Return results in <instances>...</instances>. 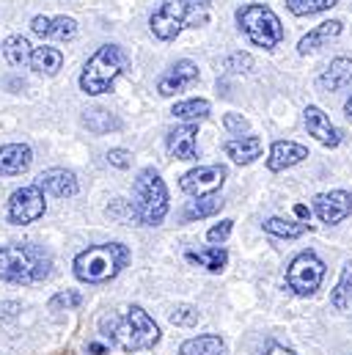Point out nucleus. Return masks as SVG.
<instances>
[{
    "mask_svg": "<svg viewBox=\"0 0 352 355\" xmlns=\"http://www.w3.org/2000/svg\"><path fill=\"white\" fill-rule=\"evenodd\" d=\"M36 184L42 190H47L50 196H55V198H72L78 193V179L67 168H50L44 174H39Z\"/></svg>",
    "mask_w": 352,
    "mask_h": 355,
    "instance_id": "obj_17",
    "label": "nucleus"
},
{
    "mask_svg": "<svg viewBox=\"0 0 352 355\" xmlns=\"http://www.w3.org/2000/svg\"><path fill=\"white\" fill-rule=\"evenodd\" d=\"M107 163L116 166V168H130L132 157H130L127 149H110V152H107Z\"/></svg>",
    "mask_w": 352,
    "mask_h": 355,
    "instance_id": "obj_37",
    "label": "nucleus"
},
{
    "mask_svg": "<svg viewBox=\"0 0 352 355\" xmlns=\"http://www.w3.org/2000/svg\"><path fill=\"white\" fill-rule=\"evenodd\" d=\"M187 262H193V265L198 267H206L209 272H220L226 262H229V254H226V248H201V251H187Z\"/></svg>",
    "mask_w": 352,
    "mask_h": 355,
    "instance_id": "obj_25",
    "label": "nucleus"
},
{
    "mask_svg": "<svg viewBox=\"0 0 352 355\" xmlns=\"http://www.w3.org/2000/svg\"><path fill=\"white\" fill-rule=\"evenodd\" d=\"M28 67L39 75H58V69L64 67V53L55 50V47H36L30 53Z\"/></svg>",
    "mask_w": 352,
    "mask_h": 355,
    "instance_id": "obj_22",
    "label": "nucleus"
},
{
    "mask_svg": "<svg viewBox=\"0 0 352 355\" xmlns=\"http://www.w3.org/2000/svg\"><path fill=\"white\" fill-rule=\"evenodd\" d=\"M306 130H308V135H314L322 146H339L342 144V130L317 107V105H308L306 107Z\"/></svg>",
    "mask_w": 352,
    "mask_h": 355,
    "instance_id": "obj_13",
    "label": "nucleus"
},
{
    "mask_svg": "<svg viewBox=\"0 0 352 355\" xmlns=\"http://www.w3.org/2000/svg\"><path fill=\"white\" fill-rule=\"evenodd\" d=\"M130 262V248L121 243H105L91 245L75 257V275L83 284H105L121 272V267Z\"/></svg>",
    "mask_w": 352,
    "mask_h": 355,
    "instance_id": "obj_4",
    "label": "nucleus"
},
{
    "mask_svg": "<svg viewBox=\"0 0 352 355\" xmlns=\"http://www.w3.org/2000/svg\"><path fill=\"white\" fill-rule=\"evenodd\" d=\"M195 80H198V67L193 61L182 58V61H176L168 72H163V78L157 80V91L163 96H174L179 91L190 89Z\"/></svg>",
    "mask_w": 352,
    "mask_h": 355,
    "instance_id": "obj_12",
    "label": "nucleus"
},
{
    "mask_svg": "<svg viewBox=\"0 0 352 355\" xmlns=\"http://www.w3.org/2000/svg\"><path fill=\"white\" fill-rule=\"evenodd\" d=\"M314 212L328 226H336V223L347 220L352 212V193H347V190H331V193L314 196Z\"/></svg>",
    "mask_w": 352,
    "mask_h": 355,
    "instance_id": "obj_11",
    "label": "nucleus"
},
{
    "mask_svg": "<svg viewBox=\"0 0 352 355\" xmlns=\"http://www.w3.org/2000/svg\"><path fill=\"white\" fill-rule=\"evenodd\" d=\"M30 53H33L30 50V42L25 36H8L3 42V55H6V61L11 67H25L30 61Z\"/></svg>",
    "mask_w": 352,
    "mask_h": 355,
    "instance_id": "obj_26",
    "label": "nucleus"
},
{
    "mask_svg": "<svg viewBox=\"0 0 352 355\" xmlns=\"http://www.w3.org/2000/svg\"><path fill=\"white\" fill-rule=\"evenodd\" d=\"M209 19V0H163L149 25L160 42H174L184 28H198Z\"/></svg>",
    "mask_w": 352,
    "mask_h": 355,
    "instance_id": "obj_2",
    "label": "nucleus"
},
{
    "mask_svg": "<svg viewBox=\"0 0 352 355\" xmlns=\"http://www.w3.org/2000/svg\"><path fill=\"white\" fill-rule=\"evenodd\" d=\"M308 229H311L308 223H292V220H283V218H270V220H264V232H267V234L286 237V240H297V237H303Z\"/></svg>",
    "mask_w": 352,
    "mask_h": 355,
    "instance_id": "obj_28",
    "label": "nucleus"
},
{
    "mask_svg": "<svg viewBox=\"0 0 352 355\" xmlns=\"http://www.w3.org/2000/svg\"><path fill=\"white\" fill-rule=\"evenodd\" d=\"M339 33H342V19H328V22L317 25L314 31H308V33L300 39L297 53H300V55H308V53H314V50L325 47L328 42H333Z\"/></svg>",
    "mask_w": 352,
    "mask_h": 355,
    "instance_id": "obj_19",
    "label": "nucleus"
},
{
    "mask_svg": "<svg viewBox=\"0 0 352 355\" xmlns=\"http://www.w3.org/2000/svg\"><path fill=\"white\" fill-rule=\"evenodd\" d=\"M44 209H47L44 190L39 184H25V187L14 190L8 198V220L14 226H28V223L39 220L44 215Z\"/></svg>",
    "mask_w": 352,
    "mask_h": 355,
    "instance_id": "obj_9",
    "label": "nucleus"
},
{
    "mask_svg": "<svg viewBox=\"0 0 352 355\" xmlns=\"http://www.w3.org/2000/svg\"><path fill=\"white\" fill-rule=\"evenodd\" d=\"M226 174H229L226 166H198V168L187 171L184 177L179 179V187H182L184 193H190L193 198H198V196H212V193H218V190L223 187Z\"/></svg>",
    "mask_w": 352,
    "mask_h": 355,
    "instance_id": "obj_10",
    "label": "nucleus"
},
{
    "mask_svg": "<svg viewBox=\"0 0 352 355\" xmlns=\"http://www.w3.org/2000/svg\"><path fill=\"white\" fill-rule=\"evenodd\" d=\"M223 127L231 135H243V132H248V119H243L240 113H226L223 116Z\"/></svg>",
    "mask_w": 352,
    "mask_h": 355,
    "instance_id": "obj_34",
    "label": "nucleus"
},
{
    "mask_svg": "<svg viewBox=\"0 0 352 355\" xmlns=\"http://www.w3.org/2000/svg\"><path fill=\"white\" fill-rule=\"evenodd\" d=\"M171 113L184 121H201L209 116V102L206 99H184V102H176Z\"/></svg>",
    "mask_w": 352,
    "mask_h": 355,
    "instance_id": "obj_29",
    "label": "nucleus"
},
{
    "mask_svg": "<svg viewBox=\"0 0 352 355\" xmlns=\"http://www.w3.org/2000/svg\"><path fill=\"white\" fill-rule=\"evenodd\" d=\"M294 215H297V218H303V220H306V218H308V215H311V212H308V207H306V204H297V207H294Z\"/></svg>",
    "mask_w": 352,
    "mask_h": 355,
    "instance_id": "obj_39",
    "label": "nucleus"
},
{
    "mask_svg": "<svg viewBox=\"0 0 352 355\" xmlns=\"http://www.w3.org/2000/svg\"><path fill=\"white\" fill-rule=\"evenodd\" d=\"M171 322L179 325V328H190V325H195L198 322V309L195 306H176L174 311H171Z\"/></svg>",
    "mask_w": 352,
    "mask_h": 355,
    "instance_id": "obj_32",
    "label": "nucleus"
},
{
    "mask_svg": "<svg viewBox=\"0 0 352 355\" xmlns=\"http://www.w3.org/2000/svg\"><path fill=\"white\" fill-rule=\"evenodd\" d=\"M88 350H91V353H96V355L105 353V347H102V345H88Z\"/></svg>",
    "mask_w": 352,
    "mask_h": 355,
    "instance_id": "obj_40",
    "label": "nucleus"
},
{
    "mask_svg": "<svg viewBox=\"0 0 352 355\" xmlns=\"http://www.w3.org/2000/svg\"><path fill=\"white\" fill-rule=\"evenodd\" d=\"M53 272V257L39 245L0 248V278L11 284H36Z\"/></svg>",
    "mask_w": 352,
    "mask_h": 355,
    "instance_id": "obj_3",
    "label": "nucleus"
},
{
    "mask_svg": "<svg viewBox=\"0 0 352 355\" xmlns=\"http://www.w3.org/2000/svg\"><path fill=\"white\" fill-rule=\"evenodd\" d=\"M331 303H333V309H339V311H344V309L352 306V262H347L344 270H342L339 284H336V289L331 292Z\"/></svg>",
    "mask_w": 352,
    "mask_h": 355,
    "instance_id": "obj_27",
    "label": "nucleus"
},
{
    "mask_svg": "<svg viewBox=\"0 0 352 355\" xmlns=\"http://www.w3.org/2000/svg\"><path fill=\"white\" fill-rule=\"evenodd\" d=\"M33 163V152L25 144H6L0 146V177H17L25 174Z\"/></svg>",
    "mask_w": 352,
    "mask_h": 355,
    "instance_id": "obj_15",
    "label": "nucleus"
},
{
    "mask_svg": "<svg viewBox=\"0 0 352 355\" xmlns=\"http://www.w3.org/2000/svg\"><path fill=\"white\" fill-rule=\"evenodd\" d=\"M30 31L42 39H55V42H69L78 33V22L72 17H33Z\"/></svg>",
    "mask_w": 352,
    "mask_h": 355,
    "instance_id": "obj_14",
    "label": "nucleus"
},
{
    "mask_svg": "<svg viewBox=\"0 0 352 355\" xmlns=\"http://www.w3.org/2000/svg\"><path fill=\"white\" fill-rule=\"evenodd\" d=\"M264 355H294V353L286 350V347H281V345H275V342H270L267 350H264Z\"/></svg>",
    "mask_w": 352,
    "mask_h": 355,
    "instance_id": "obj_38",
    "label": "nucleus"
},
{
    "mask_svg": "<svg viewBox=\"0 0 352 355\" xmlns=\"http://www.w3.org/2000/svg\"><path fill=\"white\" fill-rule=\"evenodd\" d=\"M179 355H226V342L215 334H206V336H195V339H187Z\"/></svg>",
    "mask_w": 352,
    "mask_h": 355,
    "instance_id": "obj_23",
    "label": "nucleus"
},
{
    "mask_svg": "<svg viewBox=\"0 0 352 355\" xmlns=\"http://www.w3.org/2000/svg\"><path fill=\"white\" fill-rule=\"evenodd\" d=\"M237 22H240V28L245 31V36L256 47L272 50V47H278L283 42V25H281L278 14L270 6L248 3V6L237 8Z\"/></svg>",
    "mask_w": 352,
    "mask_h": 355,
    "instance_id": "obj_7",
    "label": "nucleus"
},
{
    "mask_svg": "<svg viewBox=\"0 0 352 355\" xmlns=\"http://www.w3.org/2000/svg\"><path fill=\"white\" fill-rule=\"evenodd\" d=\"M130 67V55L118 44H102L83 67L80 75V89L88 96H99L113 89L116 78Z\"/></svg>",
    "mask_w": 352,
    "mask_h": 355,
    "instance_id": "obj_5",
    "label": "nucleus"
},
{
    "mask_svg": "<svg viewBox=\"0 0 352 355\" xmlns=\"http://www.w3.org/2000/svg\"><path fill=\"white\" fill-rule=\"evenodd\" d=\"M168 212V190L155 168H143L132 184V215L143 226L163 223Z\"/></svg>",
    "mask_w": 352,
    "mask_h": 355,
    "instance_id": "obj_6",
    "label": "nucleus"
},
{
    "mask_svg": "<svg viewBox=\"0 0 352 355\" xmlns=\"http://www.w3.org/2000/svg\"><path fill=\"white\" fill-rule=\"evenodd\" d=\"M229 72H245V69H251L254 67V58L248 55V53H234V55H229L226 58V64H223Z\"/></svg>",
    "mask_w": 352,
    "mask_h": 355,
    "instance_id": "obj_33",
    "label": "nucleus"
},
{
    "mask_svg": "<svg viewBox=\"0 0 352 355\" xmlns=\"http://www.w3.org/2000/svg\"><path fill=\"white\" fill-rule=\"evenodd\" d=\"M339 0H286V8L294 17H311V14H322L328 8H333Z\"/></svg>",
    "mask_w": 352,
    "mask_h": 355,
    "instance_id": "obj_31",
    "label": "nucleus"
},
{
    "mask_svg": "<svg viewBox=\"0 0 352 355\" xmlns=\"http://www.w3.org/2000/svg\"><path fill=\"white\" fill-rule=\"evenodd\" d=\"M220 207H223V198H220L218 193H212V196H198L195 201H187V207H184L182 215H184V220H201V218L218 215Z\"/></svg>",
    "mask_w": 352,
    "mask_h": 355,
    "instance_id": "obj_24",
    "label": "nucleus"
},
{
    "mask_svg": "<svg viewBox=\"0 0 352 355\" xmlns=\"http://www.w3.org/2000/svg\"><path fill=\"white\" fill-rule=\"evenodd\" d=\"M344 113H347V116L352 119V96L347 99V102H344Z\"/></svg>",
    "mask_w": 352,
    "mask_h": 355,
    "instance_id": "obj_41",
    "label": "nucleus"
},
{
    "mask_svg": "<svg viewBox=\"0 0 352 355\" xmlns=\"http://www.w3.org/2000/svg\"><path fill=\"white\" fill-rule=\"evenodd\" d=\"M352 86V58H333L331 67L317 78V89L331 94Z\"/></svg>",
    "mask_w": 352,
    "mask_h": 355,
    "instance_id": "obj_18",
    "label": "nucleus"
},
{
    "mask_svg": "<svg viewBox=\"0 0 352 355\" xmlns=\"http://www.w3.org/2000/svg\"><path fill=\"white\" fill-rule=\"evenodd\" d=\"M306 157H308V149H306V146H300V144H294V141H278V144H272V149H270L267 168H270V171H286V168L303 163Z\"/></svg>",
    "mask_w": 352,
    "mask_h": 355,
    "instance_id": "obj_16",
    "label": "nucleus"
},
{
    "mask_svg": "<svg viewBox=\"0 0 352 355\" xmlns=\"http://www.w3.org/2000/svg\"><path fill=\"white\" fill-rule=\"evenodd\" d=\"M99 331L102 336L116 345L118 350L124 353H132V350H146V347H155L160 342V328L157 322L141 309V306H124L107 317H102L99 322Z\"/></svg>",
    "mask_w": 352,
    "mask_h": 355,
    "instance_id": "obj_1",
    "label": "nucleus"
},
{
    "mask_svg": "<svg viewBox=\"0 0 352 355\" xmlns=\"http://www.w3.org/2000/svg\"><path fill=\"white\" fill-rule=\"evenodd\" d=\"M223 152H226L234 163L248 166V163H254V160L262 155V138H256V135H240V138H231V141L223 144Z\"/></svg>",
    "mask_w": 352,
    "mask_h": 355,
    "instance_id": "obj_20",
    "label": "nucleus"
},
{
    "mask_svg": "<svg viewBox=\"0 0 352 355\" xmlns=\"http://www.w3.org/2000/svg\"><path fill=\"white\" fill-rule=\"evenodd\" d=\"M322 278H325V262H322L314 251L297 254V257L292 259L289 270H286V284H289V289H292L294 295H300V297L314 295V292L319 289Z\"/></svg>",
    "mask_w": 352,
    "mask_h": 355,
    "instance_id": "obj_8",
    "label": "nucleus"
},
{
    "mask_svg": "<svg viewBox=\"0 0 352 355\" xmlns=\"http://www.w3.org/2000/svg\"><path fill=\"white\" fill-rule=\"evenodd\" d=\"M83 124H86L91 132H96V135H105V132H110V130H118V121H116V119H113L107 110H102V107L86 110Z\"/></svg>",
    "mask_w": 352,
    "mask_h": 355,
    "instance_id": "obj_30",
    "label": "nucleus"
},
{
    "mask_svg": "<svg viewBox=\"0 0 352 355\" xmlns=\"http://www.w3.org/2000/svg\"><path fill=\"white\" fill-rule=\"evenodd\" d=\"M80 303H83V297H80L78 292H61V295H55V297L50 300L53 309H78Z\"/></svg>",
    "mask_w": 352,
    "mask_h": 355,
    "instance_id": "obj_35",
    "label": "nucleus"
},
{
    "mask_svg": "<svg viewBox=\"0 0 352 355\" xmlns=\"http://www.w3.org/2000/svg\"><path fill=\"white\" fill-rule=\"evenodd\" d=\"M231 229H234V220H220L218 226H212L206 232V240L209 243H226V237L231 234Z\"/></svg>",
    "mask_w": 352,
    "mask_h": 355,
    "instance_id": "obj_36",
    "label": "nucleus"
},
{
    "mask_svg": "<svg viewBox=\"0 0 352 355\" xmlns=\"http://www.w3.org/2000/svg\"><path fill=\"white\" fill-rule=\"evenodd\" d=\"M195 135H198V130L193 124L176 127L168 135V152L176 160H195Z\"/></svg>",
    "mask_w": 352,
    "mask_h": 355,
    "instance_id": "obj_21",
    "label": "nucleus"
}]
</instances>
